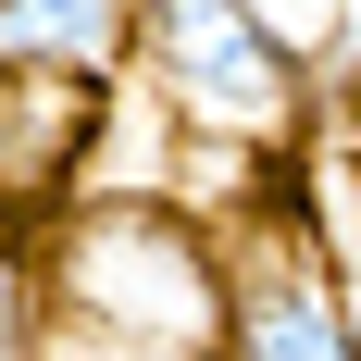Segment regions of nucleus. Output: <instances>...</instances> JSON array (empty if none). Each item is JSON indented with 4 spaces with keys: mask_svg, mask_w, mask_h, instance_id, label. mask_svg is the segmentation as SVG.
Instances as JSON below:
<instances>
[{
    "mask_svg": "<svg viewBox=\"0 0 361 361\" xmlns=\"http://www.w3.org/2000/svg\"><path fill=\"white\" fill-rule=\"evenodd\" d=\"M37 349H50V287L0 250V361H37Z\"/></svg>",
    "mask_w": 361,
    "mask_h": 361,
    "instance_id": "6",
    "label": "nucleus"
},
{
    "mask_svg": "<svg viewBox=\"0 0 361 361\" xmlns=\"http://www.w3.org/2000/svg\"><path fill=\"white\" fill-rule=\"evenodd\" d=\"M37 361H149V349H112V336H75V324H63V336H50Z\"/></svg>",
    "mask_w": 361,
    "mask_h": 361,
    "instance_id": "8",
    "label": "nucleus"
},
{
    "mask_svg": "<svg viewBox=\"0 0 361 361\" xmlns=\"http://www.w3.org/2000/svg\"><path fill=\"white\" fill-rule=\"evenodd\" d=\"M137 63L187 137L287 149L312 125V50L287 25H262L250 0H137Z\"/></svg>",
    "mask_w": 361,
    "mask_h": 361,
    "instance_id": "2",
    "label": "nucleus"
},
{
    "mask_svg": "<svg viewBox=\"0 0 361 361\" xmlns=\"http://www.w3.org/2000/svg\"><path fill=\"white\" fill-rule=\"evenodd\" d=\"M50 312L75 336L149 361H212L224 349V250L175 200H87L50 250Z\"/></svg>",
    "mask_w": 361,
    "mask_h": 361,
    "instance_id": "1",
    "label": "nucleus"
},
{
    "mask_svg": "<svg viewBox=\"0 0 361 361\" xmlns=\"http://www.w3.org/2000/svg\"><path fill=\"white\" fill-rule=\"evenodd\" d=\"M250 13H262V25H287L299 50H324V25H336V0H250Z\"/></svg>",
    "mask_w": 361,
    "mask_h": 361,
    "instance_id": "7",
    "label": "nucleus"
},
{
    "mask_svg": "<svg viewBox=\"0 0 361 361\" xmlns=\"http://www.w3.org/2000/svg\"><path fill=\"white\" fill-rule=\"evenodd\" d=\"M299 212H312V237H324L336 287H349V336H361V162H324V175L299 187Z\"/></svg>",
    "mask_w": 361,
    "mask_h": 361,
    "instance_id": "5",
    "label": "nucleus"
},
{
    "mask_svg": "<svg viewBox=\"0 0 361 361\" xmlns=\"http://www.w3.org/2000/svg\"><path fill=\"white\" fill-rule=\"evenodd\" d=\"M137 50V0H0V75H112Z\"/></svg>",
    "mask_w": 361,
    "mask_h": 361,
    "instance_id": "4",
    "label": "nucleus"
},
{
    "mask_svg": "<svg viewBox=\"0 0 361 361\" xmlns=\"http://www.w3.org/2000/svg\"><path fill=\"white\" fill-rule=\"evenodd\" d=\"M212 361H361L349 287H336V262H324L299 200H262L250 250H224V349Z\"/></svg>",
    "mask_w": 361,
    "mask_h": 361,
    "instance_id": "3",
    "label": "nucleus"
}]
</instances>
